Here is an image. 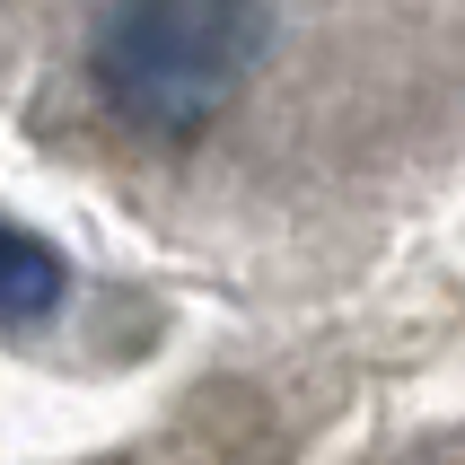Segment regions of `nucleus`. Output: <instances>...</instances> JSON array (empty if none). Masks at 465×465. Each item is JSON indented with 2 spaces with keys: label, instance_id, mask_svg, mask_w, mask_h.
<instances>
[{
  "label": "nucleus",
  "instance_id": "nucleus-2",
  "mask_svg": "<svg viewBox=\"0 0 465 465\" xmlns=\"http://www.w3.org/2000/svg\"><path fill=\"white\" fill-rule=\"evenodd\" d=\"M71 299V255L53 237L0 220V334H26V325H53Z\"/></svg>",
  "mask_w": 465,
  "mask_h": 465
},
{
  "label": "nucleus",
  "instance_id": "nucleus-1",
  "mask_svg": "<svg viewBox=\"0 0 465 465\" xmlns=\"http://www.w3.org/2000/svg\"><path fill=\"white\" fill-rule=\"evenodd\" d=\"M263 0H97L88 88L132 141H203L263 62Z\"/></svg>",
  "mask_w": 465,
  "mask_h": 465
}]
</instances>
